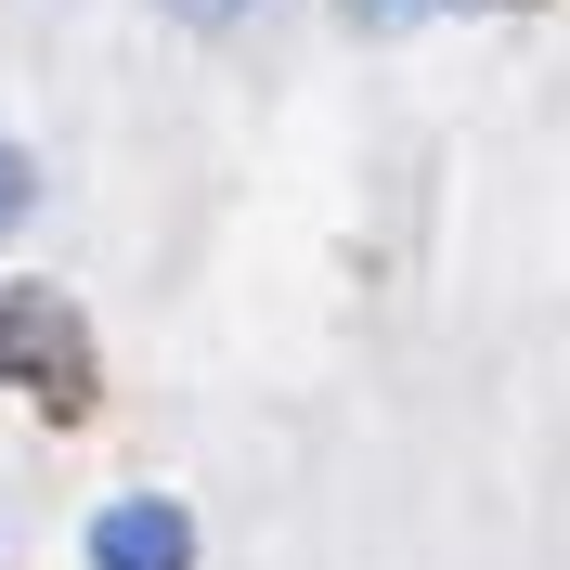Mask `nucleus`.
<instances>
[{
	"label": "nucleus",
	"instance_id": "1",
	"mask_svg": "<svg viewBox=\"0 0 570 570\" xmlns=\"http://www.w3.org/2000/svg\"><path fill=\"white\" fill-rule=\"evenodd\" d=\"M0 376H27V390H78V324L52 312L39 285L0 298Z\"/></svg>",
	"mask_w": 570,
	"mask_h": 570
},
{
	"label": "nucleus",
	"instance_id": "2",
	"mask_svg": "<svg viewBox=\"0 0 570 570\" xmlns=\"http://www.w3.org/2000/svg\"><path fill=\"white\" fill-rule=\"evenodd\" d=\"M195 532H181V505H105L91 519V570H181Z\"/></svg>",
	"mask_w": 570,
	"mask_h": 570
},
{
	"label": "nucleus",
	"instance_id": "3",
	"mask_svg": "<svg viewBox=\"0 0 570 570\" xmlns=\"http://www.w3.org/2000/svg\"><path fill=\"white\" fill-rule=\"evenodd\" d=\"M13 220H27V156L0 142V234H13Z\"/></svg>",
	"mask_w": 570,
	"mask_h": 570
},
{
	"label": "nucleus",
	"instance_id": "4",
	"mask_svg": "<svg viewBox=\"0 0 570 570\" xmlns=\"http://www.w3.org/2000/svg\"><path fill=\"white\" fill-rule=\"evenodd\" d=\"M351 13H415V0H351Z\"/></svg>",
	"mask_w": 570,
	"mask_h": 570
}]
</instances>
